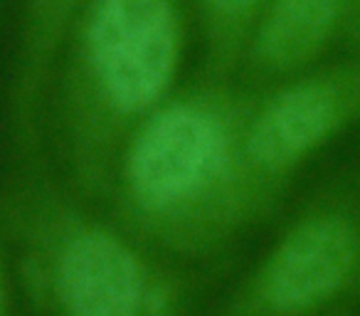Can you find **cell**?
Instances as JSON below:
<instances>
[{
  "mask_svg": "<svg viewBox=\"0 0 360 316\" xmlns=\"http://www.w3.org/2000/svg\"><path fill=\"white\" fill-rule=\"evenodd\" d=\"M202 27V72L230 80L240 70L247 40L269 0H198Z\"/></svg>",
  "mask_w": 360,
  "mask_h": 316,
  "instance_id": "cell-7",
  "label": "cell"
},
{
  "mask_svg": "<svg viewBox=\"0 0 360 316\" xmlns=\"http://www.w3.org/2000/svg\"><path fill=\"white\" fill-rule=\"evenodd\" d=\"M358 6H360V0H358Z\"/></svg>",
  "mask_w": 360,
  "mask_h": 316,
  "instance_id": "cell-10",
  "label": "cell"
},
{
  "mask_svg": "<svg viewBox=\"0 0 360 316\" xmlns=\"http://www.w3.org/2000/svg\"><path fill=\"white\" fill-rule=\"evenodd\" d=\"M257 89L200 75L129 139L104 210L134 240L195 270L225 257L281 203L247 148Z\"/></svg>",
  "mask_w": 360,
  "mask_h": 316,
  "instance_id": "cell-1",
  "label": "cell"
},
{
  "mask_svg": "<svg viewBox=\"0 0 360 316\" xmlns=\"http://www.w3.org/2000/svg\"><path fill=\"white\" fill-rule=\"evenodd\" d=\"M350 0H269L247 40L242 84L266 89L319 67L345 23Z\"/></svg>",
  "mask_w": 360,
  "mask_h": 316,
  "instance_id": "cell-6",
  "label": "cell"
},
{
  "mask_svg": "<svg viewBox=\"0 0 360 316\" xmlns=\"http://www.w3.org/2000/svg\"><path fill=\"white\" fill-rule=\"evenodd\" d=\"M360 294V168L321 183L207 316H323Z\"/></svg>",
  "mask_w": 360,
  "mask_h": 316,
  "instance_id": "cell-4",
  "label": "cell"
},
{
  "mask_svg": "<svg viewBox=\"0 0 360 316\" xmlns=\"http://www.w3.org/2000/svg\"><path fill=\"white\" fill-rule=\"evenodd\" d=\"M186 0H86L67 30L42 109L57 176L104 206L129 139L180 87Z\"/></svg>",
  "mask_w": 360,
  "mask_h": 316,
  "instance_id": "cell-2",
  "label": "cell"
},
{
  "mask_svg": "<svg viewBox=\"0 0 360 316\" xmlns=\"http://www.w3.org/2000/svg\"><path fill=\"white\" fill-rule=\"evenodd\" d=\"M355 126H360V57L314 67L257 89L247 129L252 166L281 203L296 176Z\"/></svg>",
  "mask_w": 360,
  "mask_h": 316,
  "instance_id": "cell-5",
  "label": "cell"
},
{
  "mask_svg": "<svg viewBox=\"0 0 360 316\" xmlns=\"http://www.w3.org/2000/svg\"><path fill=\"white\" fill-rule=\"evenodd\" d=\"M323 316H350V311L345 309V306H340V309H335V311H328V314H323Z\"/></svg>",
  "mask_w": 360,
  "mask_h": 316,
  "instance_id": "cell-9",
  "label": "cell"
},
{
  "mask_svg": "<svg viewBox=\"0 0 360 316\" xmlns=\"http://www.w3.org/2000/svg\"><path fill=\"white\" fill-rule=\"evenodd\" d=\"M0 316H32L25 294H22L20 279H18V270L3 225H0Z\"/></svg>",
  "mask_w": 360,
  "mask_h": 316,
  "instance_id": "cell-8",
  "label": "cell"
},
{
  "mask_svg": "<svg viewBox=\"0 0 360 316\" xmlns=\"http://www.w3.org/2000/svg\"><path fill=\"white\" fill-rule=\"evenodd\" d=\"M0 225L32 316H193L195 270L148 250L77 196L45 148L8 158Z\"/></svg>",
  "mask_w": 360,
  "mask_h": 316,
  "instance_id": "cell-3",
  "label": "cell"
}]
</instances>
